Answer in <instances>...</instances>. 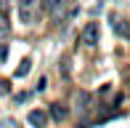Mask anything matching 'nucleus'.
Returning a JSON list of instances; mask_svg holds the SVG:
<instances>
[{
	"mask_svg": "<svg viewBox=\"0 0 130 128\" xmlns=\"http://www.w3.org/2000/svg\"><path fill=\"white\" fill-rule=\"evenodd\" d=\"M8 32H11L8 19H3V16H0V40H5V37H8Z\"/></svg>",
	"mask_w": 130,
	"mask_h": 128,
	"instance_id": "nucleus-7",
	"label": "nucleus"
},
{
	"mask_svg": "<svg viewBox=\"0 0 130 128\" xmlns=\"http://www.w3.org/2000/svg\"><path fill=\"white\" fill-rule=\"evenodd\" d=\"M29 69H32V61H29V59H24V61L19 64V67H16V78H24Z\"/></svg>",
	"mask_w": 130,
	"mask_h": 128,
	"instance_id": "nucleus-6",
	"label": "nucleus"
},
{
	"mask_svg": "<svg viewBox=\"0 0 130 128\" xmlns=\"http://www.w3.org/2000/svg\"><path fill=\"white\" fill-rule=\"evenodd\" d=\"M27 120L35 128H45V123H48V112H45V109H32V112L27 115Z\"/></svg>",
	"mask_w": 130,
	"mask_h": 128,
	"instance_id": "nucleus-3",
	"label": "nucleus"
},
{
	"mask_svg": "<svg viewBox=\"0 0 130 128\" xmlns=\"http://www.w3.org/2000/svg\"><path fill=\"white\" fill-rule=\"evenodd\" d=\"M11 5H13V0H0V11H3L5 16H8V11H11Z\"/></svg>",
	"mask_w": 130,
	"mask_h": 128,
	"instance_id": "nucleus-8",
	"label": "nucleus"
},
{
	"mask_svg": "<svg viewBox=\"0 0 130 128\" xmlns=\"http://www.w3.org/2000/svg\"><path fill=\"white\" fill-rule=\"evenodd\" d=\"M8 59V48H5V45H0V61H5Z\"/></svg>",
	"mask_w": 130,
	"mask_h": 128,
	"instance_id": "nucleus-10",
	"label": "nucleus"
},
{
	"mask_svg": "<svg viewBox=\"0 0 130 128\" xmlns=\"http://www.w3.org/2000/svg\"><path fill=\"white\" fill-rule=\"evenodd\" d=\"M80 40H82L85 45H96V43H98V24H96V21H90V24L82 30V37H80Z\"/></svg>",
	"mask_w": 130,
	"mask_h": 128,
	"instance_id": "nucleus-2",
	"label": "nucleus"
},
{
	"mask_svg": "<svg viewBox=\"0 0 130 128\" xmlns=\"http://www.w3.org/2000/svg\"><path fill=\"white\" fill-rule=\"evenodd\" d=\"M11 91V83H5V80H0V94H8Z\"/></svg>",
	"mask_w": 130,
	"mask_h": 128,
	"instance_id": "nucleus-9",
	"label": "nucleus"
},
{
	"mask_svg": "<svg viewBox=\"0 0 130 128\" xmlns=\"http://www.w3.org/2000/svg\"><path fill=\"white\" fill-rule=\"evenodd\" d=\"M40 5H43L45 11H48V14H61V8L64 5H67V0H40Z\"/></svg>",
	"mask_w": 130,
	"mask_h": 128,
	"instance_id": "nucleus-4",
	"label": "nucleus"
},
{
	"mask_svg": "<svg viewBox=\"0 0 130 128\" xmlns=\"http://www.w3.org/2000/svg\"><path fill=\"white\" fill-rule=\"evenodd\" d=\"M19 19L24 24H35V19H37V0H19Z\"/></svg>",
	"mask_w": 130,
	"mask_h": 128,
	"instance_id": "nucleus-1",
	"label": "nucleus"
},
{
	"mask_svg": "<svg viewBox=\"0 0 130 128\" xmlns=\"http://www.w3.org/2000/svg\"><path fill=\"white\" fill-rule=\"evenodd\" d=\"M67 115H69V109L64 107V104H51V118L56 120V123H64V120H67Z\"/></svg>",
	"mask_w": 130,
	"mask_h": 128,
	"instance_id": "nucleus-5",
	"label": "nucleus"
}]
</instances>
